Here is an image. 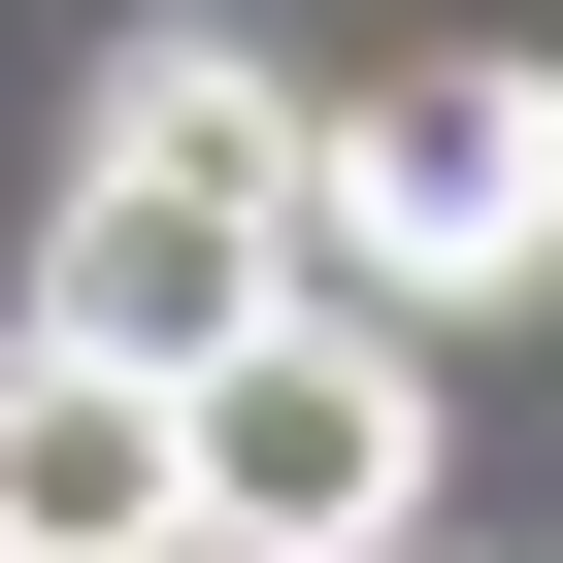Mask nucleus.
Listing matches in <instances>:
<instances>
[{
    "instance_id": "1",
    "label": "nucleus",
    "mask_w": 563,
    "mask_h": 563,
    "mask_svg": "<svg viewBox=\"0 0 563 563\" xmlns=\"http://www.w3.org/2000/svg\"><path fill=\"white\" fill-rule=\"evenodd\" d=\"M299 133H332V100L265 67V34H133V67H100V166H67V265H34V332L133 365V398L232 365L265 299H299Z\"/></svg>"
},
{
    "instance_id": "2",
    "label": "nucleus",
    "mask_w": 563,
    "mask_h": 563,
    "mask_svg": "<svg viewBox=\"0 0 563 563\" xmlns=\"http://www.w3.org/2000/svg\"><path fill=\"white\" fill-rule=\"evenodd\" d=\"M166 563H431V332L265 299L232 365H166Z\"/></svg>"
},
{
    "instance_id": "3",
    "label": "nucleus",
    "mask_w": 563,
    "mask_h": 563,
    "mask_svg": "<svg viewBox=\"0 0 563 563\" xmlns=\"http://www.w3.org/2000/svg\"><path fill=\"white\" fill-rule=\"evenodd\" d=\"M563 265V67H365L332 133H299V299H365V332H464V299H530Z\"/></svg>"
},
{
    "instance_id": "4",
    "label": "nucleus",
    "mask_w": 563,
    "mask_h": 563,
    "mask_svg": "<svg viewBox=\"0 0 563 563\" xmlns=\"http://www.w3.org/2000/svg\"><path fill=\"white\" fill-rule=\"evenodd\" d=\"M0 563H166V398L0 332Z\"/></svg>"
},
{
    "instance_id": "5",
    "label": "nucleus",
    "mask_w": 563,
    "mask_h": 563,
    "mask_svg": "<svg viewBox=\"0 0 563 563\" xmlns=\"http://www.w3.org/2000/svg\"><path fill=\"white\" fill-rule=\"evenodd\" d=\"M431 563H464V530H431Z\"/></svg>"
}]
</instances>
